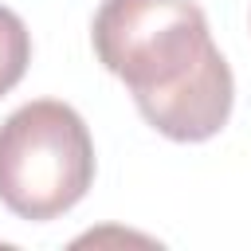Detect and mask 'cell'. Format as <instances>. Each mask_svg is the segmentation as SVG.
Masks as SVG:
<instances>
[{
	"label": "cell",
	"mask_w": 251,
	"mask_h": 251,
	"mask_svg": "<svg viewBox=\"0 0 251 251\" xmlns=\"http://www.w3.org/2000/svg\"><path fill=\"white\" fill-rule=\"evenodd\" d=\"M90 39L157 133L208 141L227 126L235 78L196 0H102Z\"/></svg>",
	"instance_id": "obj_1"
},
{
	"label": "cell",
	"mask_w": 251,
	"mask_h": 251,
	"mask_svg": "<svg viewBox=\"0 0 251 251\" xmlns=\"http://www.w3.org/2000/svg\"><path fill=\"white\" fill-rule=\"evenodd\" d=\"M94 180V141L78 110L55 98L20 106L0 126V204L20 220H55Z\"/></svg>",
	"instance_id": "obj_2"
},
{
	"label": "cell",
	"mask_w": 251,
	"mask_h": 251,
	"mask_svg": "<svg viewBox=\"0 0 251 251\" xmlns=\"http://www.w3.org/2000/svg\"><path fill=\"white\" fill-rule=\"evenodd\" d=\"M27 63H31V31L12 8L0 4V98L24 78Z\"/></svg>",
	"instance_id": "obj_3"
}]
</instances>
